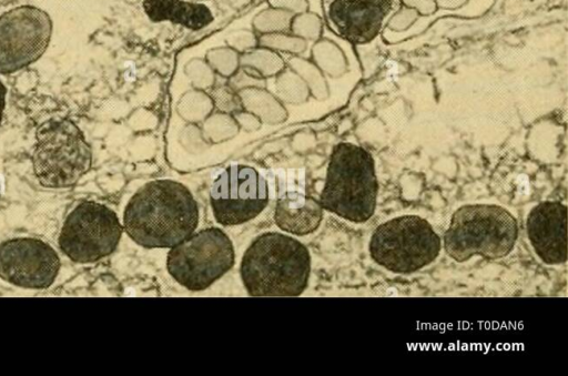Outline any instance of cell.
Masks as SVG:
<instances>
[{
  "instance_id": "1",
  "label": "cell",
  "mask_w": 568,
  "mask_h": 376,
  "mask_svg": "<svg viewBox=\"0 0 568 376\" xmlns=\"http://www.w3.org/2000/svg\"><path fill=\"white\" fill-rule=\"evenodd\" d=\"M199 217L197 203L184 184L153 180L128 202L123 228L144 248H171L194 233Z\"/></svg>"
},
{
  "instance_id": "2",
  "label": "cell",
  "mask_w": 568,
  "mask_h": 376,
  "mask_svg": "<svg viewBox=\"0 0 568 376\" xmlns=\"http://www.w3.org/2000/svg\"><path fill=\"white\" fill-rule=\"evenodd\" d=\"M240 272L251 296H298L307 287L311 255L300 241L267 232L247 247Z\"/></svg>"
},
{
  "instance_id": "3",
  "label": "cell",
  "mask_w": 568,
  "mask_h": 376,
  "mask_svg": "<svg viewBox=\"0 0 568 376\" xmlns=\"http://www.w3.org/2000/svg\"><path fill=\"white\" fill-rule=\"evenodd\" d=\"M377 193L372 154L349 142L336 144L329 156L321 206L349 222L364 223L375 212Z\"/></svg>"
},
{
  "instance_id": "4",
  "label": "cell",
  "mask_w": 568,
  "mask_h": 376,
  "mask_svg": "<svg viewBox=\"0 0 568 376\" xmlns=\"http://www.w3.org/2000/svg\"><path fill=\"white\" fill-rule=\"evenodd\" d=\"M517 237V220L508 210L496 204H467L454 212L444 247L459 263L474 255L497 260L513 251Z\"/></svg>"
},
{
  "instance_id": "5",
  "label": "cell",
  "mask_w": 568,
  "mask_h": 376,
  "mask_svg": "<svg viewBox=\"0 0 568 376\" xmlns=\"http://www.w3.org/2000/svg\"><path fill=\"white\" fill-rule=\"evenodd\" d=\"M91 164V148L72 120L50 119L38 128L32 165L42 186L71 187L89 172Z\"/></svg>"
},
{
  "instance_id": "6",
  "label": "cell",
  "mask_w": 568,
  "mask_h": 376,
  "mask_svg": "<svg viewBox=\"0 0 568 376\" xmlns=\"http://www.w3.org/2000/svg\"><path fill=\"white\" fill-rule=\"evenodd\" d=\"M442 241L433 226L417 215H402L378 225L372 234L369 254L384 268L414 273L439 255Z\"/></svg>"
},
{
  "instance_id": "7",
  "label": "cell",
  "mask_w": 568,
  "mask_h": 376,
  "mask_svg": "<svg viewBox=\"0 0 568 376\" xmlns=\"http://www.w3.org/2000/svg\"><path fill=\"white\" fill-rule=\"evenodd\" d=\"M235 252L221 228L209 227L190 235L168 253L170 275L192 292L210 287L234 265Z\"/></svg>"
},
{
  "instance_id": "8",
  "label": "cell",
  "mask_w": 568,
  "mask_h": 376,
  "mask_svg": "<svg viewBox=\"0 0 568 376\" xmlns=\"http://www.w3.org/2000/svg\"><path fill=\"white\" fill-rule=\"evenodd\" d=\"M123 226L109 206L84 201L67 216L59 235V246L71 261L94 263L112 254L122 236Z\"/></svg>"
},
{
  "instance_id": "9",
  "label": "cell",
  "mask_w": 568,
  "mask_h": 376,
  "mask_svg": "<svg viewBox=\"0 0 568 376\" xmlns=\"http://www.w3.org/2000/svg\"><path fill=\"white\" fill-rule=\"evenodd\" d=\"M53 23L47 11L22 4L0 16V74L14 73L45 52Z\"/></svg>"
},
{
  "instance_id": "10",
  "label": "cell",
  "mask_w": 568,
  "mask_h": 376,
  "mask_svg": "<svg viewBox=\"0 0 568 376\" xmlns=\"http://www.w3.org/2000/svg\"><path fill=\"white\" fill-rule=\"evenodd\" d=\"M267 203V181L248 165L227 166L210 190L214 219L223 226L240 225L255 219Z\"/></svg>"
},
{
  "instance_id": "11",
  "label": "cell",
  "mask_w": 568,
  "mask_h": 376,
  "mask_svg": "<svg viewBox=\"0 0 568 376\" xmlns=\"http://www.w3.org/2000/svg\"><path fill=\"white\" fill-rule=\"evenodd\" d=\"M59 271V255L42 240L16 237L0 244V277L12 285L47 288Z\"/></svg>"
},
{
  "instance_id": "12",
  "label": "cell",
  "mask_w": 568,
  "mask_h": 376,
  "mask_svg": "<svg viewBox=\"0 0 568 376\" xmlns=\"http://www.w3.org/2000/svg\"><path fill=\"white\" fill-rule=\"evenodd\" d=\"M393 6V0H333L328 18L341 37L365 44L378 35Z\"/></svg>"
},
{
  "instance_id": "13",
  "label": "cell",
  "mask_w": 568,
  "mask_h": 376,
  "mask_svg": "<svg viewBox=\"0 0 568 376\" xmlns=\"http://www.w3.org/2000/svg\"><path fill=\"white\" fill-rule=\"evenodd\" d=\"M527 234L538 257L548 265L567 261V206L546 201L531 209Z\"/></svg>"
},
{
  "instance_id": "14",
  "label": "cell",
  "mask_w": 568,
  "mask_h": 376,
  "mask_svg": "<svg viewBox=\"0 0 568 376\" xmlns=\"http://www.w3.org/2000/svg\"><path fill=\"white\" fill-rule=\"evenodd\" d=\"M323 219L320 202L298 192H288L277 200L274 221L283 231L303 236L313 233Z\"/></svg>"
},
{
  "instance_id": "15",
  "label": "cell",
  "mask_w": 568,
  "mask_h": 376,
  "mask_svg": "<svg viewBox=\"0 0 568 376\" xmlns=\"http://www.w3.org/2000/svg\"><path fill=\"white\" fill-rule=\"evenodd\" d=\"M143 10L152 22L169 21L197 31L209 26L213 13L204 3L184 0H143Z\"/></svg>"
},
{
  "instance_id": "16",
  "label": "cell",
  "mask_w": 568,
  "mask_h": 376,
  "mask_svg": "<svg viewBox=\"0 0 568 376\" xmlns=\"http://www.w3.org/2000/svg\"><path fill=\"white\" fill-rule=\"evenodd\" d=\"M406 4L415 7L420 13L426 14L435 10L434 0H404Z\"/></svg>"
},
{
  "instance_id": "17",
  "label": "cell",
  "mask_w": 568,
  "mask_h": 376,
  "mask_svg": "<svg viewBox=\"0 0 568 376\" xmlns=\"http://www.w3.org/2000/svg\"><path fill=\"white\" fill-rule=\"evenodd\" d=\"M415 19V11L413 10H403L398 16L394 17L392 20L393 28H403L408 22Z\"/></svg>"
},
{
  "instance_id": "18",
  "label": "cell",
  "mask_w": 568,
  "mask_h": 376,
  "mask_svg": "<svg viewBox=\"0 0 568 376\" xmlns=\"http://www.w3.org/2000/svg\"><path fill=\"white\" fill-rule=\"evenodd\" d=\"M6 95H7V88L3 84V82L0 80V124L2 121V115L6 106Z\"/></svg>"
},
{
  "instance_id": "19",
  "label": "cell",
  "mask_w": 568,
  "mask_h": 376,
  "mask_svg": "<svg viewBox=\"0 0 568 376\" xmlns=\"http://www.w3.org/2000/svg\"><path fill=\"white\" fill-rule=\"evenodd\" d=\"M439 6L453 8L458 7L465 2V0H435Z\"/></svg>"
},
{
  "instance_id": "20",
  "label": "cell",
  "mask_w": 568,
  "mask_h": 376,
  "mask_svg": "<svg viewBox=\"0 0 568 376\" xmlns=\"http://www.w3.org/2000/svg\"><path fill=\"white\" fill-rule=\"evenodd\" d=\"M0 194H1V184H0Z\"/></svg>"
}]
</instances>
